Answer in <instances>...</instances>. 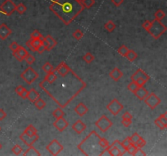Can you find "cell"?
Here are the masks:
<instances>
[{"label": "cell", "mask_w": 167, "mask_h": 156, "mask_svg": "<svg viewBox=\"0 0 167 156\" xmlns=\"http://www.w3.org/2000/svg\"><path fill=\"white\" fill-rule=\"evenodd\" d=\"M131 143H132V142H131V138H130V137H127V138L124 139V140H123V141H122V146L124 147L125 150H127V148H128V146L130 145H131Z\"/></svg>", "instance_id": "7bdbcfd3"}, {"label": "cell", "mask_w": 167, "mask_h": 156, "mask_svg": "<svg viewBox=\"0 0 167 156\" xmlns=\"http://www.w3.org/2000/svg\"><path fill=\"white\" fill-rule=\"evenodd\" d=\"M132 124V120H122V124L125 127H130Z\"/></svg>", "instance_id": "680465c9"}, {"label": "cell", "mask_w": 167, "mask_h": 156, "mask_svg": "<svg viewBox=\"0 0 167 156\" xmlns=\"http://www.w3.org/2000/svg\"><path fill=\"white\" fill-rule=\"evenodd\" d=\"M42 69H43V72H45L46 73H48L54 70V67L52 66V64H50L49 62H47L43 64V66L42 67Z\"/></svg>", "instance_id": "d6a6232c"}, {"label": "cell", "mask_w": 167, "mask_h": 156, "mask_svg": "<svg viewBox=\"0 0 167 156\" xmlns=\"http://www.w3.org/2000/svg\"><path fill=\"white\" fill-rule=\"evenodd\" d=\"M16 11H17L20 15H22V14H24V13L27 11V7L24 4V3H19V4L16 6Z\"/></svg>", "instance_id": "4dcf8cb0"}, {"label": "cell", "mask_w": 167, "mask_h": 156, "mask_svg": "<svg viewBox=\"0 0 167 156\" xmlns=\"http://www.w3.org/2000/svg\"><path fill=\"white\" fill-rule=\"evenodd\" d=\"M138 88H139V86L137 85V83L135 82V81H131V82L130 84H128V86H127V90H130L131 93H134L136 91V90H137Z\"/></svg>", "instance_id": "836d02e7"}, {"label": "cell", "mask_w": 167, "mask_h": 156, "mask_svg": "<svg viewBox=\"0 0 167 156\" xmlns=\"http://www.w3.org/2000/svg\"><path fill=\"white\" fill-rule=\"evenodd\" d=\"M25 90H26V89L25 87H24L23 86H18L16 88L15 92H16V94H18V95H19V96H20V94H21V93L23 92V91Z\"/></svg>", "instance_id": "db71d44e"}, {"label": "cell", "mask_w": 167, "mask_h": 156, "mask_svg": "<svg viewBox=\"0 0 167 156\" xmlns=\"http://www.w3.org/2000/svg\"><path fill=\"white\" fill-rule=\"evenodd\" d=\"M70 70L71 69L69 68V65L64 62H61L56 68L54 69V71H55L57 74H59V75H65V74H67Z\"/></svg>", "instance_id": "2e32d148"}, {"label": "cell", "mask_w": 167, "mask_h": 156, "mask_svg": "<svg viewBox=\"0 0 167 156\" xmlns=\"http://www.w3.org/2000/svg\"><path fill=\"white\" fill-rule=\"evenodd\" d=\"M123 76V73L118 68H114L109 73V77L114 81H118Z\"/></svg>", "instance_id": "44dd1931"}, {"label": "cell", "mask_w": 167, "mask_h": 156, "mask_svg": "<svg viewBox=\"0 0 167 156\" xmlns=\"http://www.w3.org/2000/svg\"><path fill=\"white\" fill-rule=\"evenodd\" d=\"M122 120H132L133 116H132V115H131V114L130 113V112H128V111H126V112H125V113L123 114V115H122Z\"/></svg>", "instance_id": "f5cc1de1"}, {"label": "cell", "mask_w": 167, "mask_h": 156, "mask_svg": "<svg viewBox=\"0 0 167 156\" xmlns=\"http://www.w3.org/2000/svg\"><path fill=\"white\" fill-rule=\"evenodd\" d=\"M31 42H32V46L33 47L35 48V51H36L37 48L39 47V46L42 44V42H41V39H31Z\"/></svg>", "instance_id": "ee69618b"}, {"label": "cell", "mask_w": 167, "mask_h": 156, "mask_svg": "<svg viewBox=\"0 0 167 156\" xmlns=\"http://www.w3.org/2000/svg\"><path fill=\"white\" fill-rule=\"evenodd\" d=\"M24 60H26V63L29 64V65H31V64H33L34 63H35V56H32L31 54L28 53L27 54V56L24 58Z\"/></svg>", "instance_id": "f35d334b"}, {"label": "cell", "mask_w": 167, "mask_h": 156, "mask_svg": "<svg viewBox=\"0 0 167 156\" xmlns=\"http://www.w3.org/2000/svg\"><path fill=\"white\" fill-rule=\"evenodd\" d=\"M24 156H40L41 153L39 151V150H37L36 148H35L33 145L31 146H29V148L26 151L23 153Z\"/></svg>", "instance_id": "7402d4cb"}, {"label": "cell", "mask_w": 167, "mask_h": 156, "mask_svg": "<svg viewBox=\"0 0 167 156\" xmlns=\"http://www.w3.org/2000/svg\"><path fill=\"white\" fill-rule=\"evenodd\" d=\"M40 98V94L35 89H31L28 91V94H27V99L30 101V103H35L37 99H39Z\"/></svg>", "instance_id": "ffe728a7"}, {"label": "cell", "mask_w": 167, "mask_h": 156, "mask_svg": "<svg viewBox=\"0 0 167 156\" xmlns=\"http://www.w3.org/2000/svg\"><path fill=\"white\" fill-rule=\"evenodd\" d=\"M26 47H28V49H30V51H31L35 52V48H34V47H33V46H32V42H31V39H30V40L27 41V42H26Z\"/></svg>", "instance_id": "91938a15"}, {"label": "cell", "mask_w": 167, "mask_h": 156, "mask_svg": "<svg viewBox=\"0 0 167 156\" xmlns=\"http://www.w3.org/2000/svg\"><path fill=\"white\" fill-rule=\"evenodd\" d=\"M111 145H113V146H115V147H117L118 149H119V150H120L121 151H122V153H123V155L125 154V152H127L126 150H125L124 147L122 146V142H121V141H119V140H115V141H114V142H113V143L111 144Z\"/></svg>", "instance_id": "e575fe53"}, {"label": "cell", "mask_w": 167, "mask_h": 156, "mask_svg": "<svg viewBox=\"0 0 167 156\" xmlns=\"http://www.w3.org/2000/svg\"><path fill=\"white\" fill-rule=\"evenodd\" d=\"M109 145L106 138L101 137L96 131L92 130L77 145V149L84 155H100L105 148Z\"/></svg>", "instance_id": "3957f363"}, {"label": "cell", "mask_w": 167, "mask_h": 156, "mask_svg": "<svg viewBox=\"0 0 167 156\" xmlns=\"http://www.w3.org/2000/svg\"><path fill=\"white\" fill-rule=\"evenodd\" d=\"M82 60H83L86 64H90V63L93 62V60H95V57L90 52H87V53L84 55L83 57H82Z\"/></svg>", "instance_id": "83f0119b"}, {"label": "cell", "mask_w": 167, "mask_h": 156, "mask_svg": "<svg viewBox=\"0 0 167 156\" xmlns=\"http://www.w3.org/2000/svg\"><path fill=\"white\" fill-rule=\"evenodd\" d=\"M140 77H141V78H143V79L145 80L146 81H149V79H150L149 76H148L144 70H142L141 69H139L138 70L135 71V73H134V74L131 76V80L132 81H135V80L138 79V78H140Z\"/></svg>", "instance_id": "e0dca14e"}, {"label": "cell", "mask_w": 167, "mask_h": 156, "mask_svg": "<svg viewBox=\"0 0 167 156\" xmlns=\"http://www.w3.org/2000/svg\"><path fill=\"white\" fill-rule=\"evenodd\" d=\"M45 51H46V47H45V46L43 45V44H41V45L39 46L36 50V51L39 54H43V52Z\"/></svg>", "instance_id": "6f0895ef"}, {"label": "cell", "mask_w": 167, "mask_h": 156, "mask_svg": "<svg viewBox=\"0 0 167 156\" xmlns=\"http://www.w3.org/2000/svg\"><path fill=\"white\" fill-rule=\"evenodd\" d=\"M74 111L79 116H83L87 113L88 107L83 103H79L75 107Z\"/></svg>", "instance_id": "ac0fdd59"}, {"label": "cell", "mask_w": 167, "mask_h": 156, "mask_svg": "<svg viewBox=\"0 0 167 156\" xmlns=\"http://www.w3.org/2000/svg\"><path fill=\"white\" fill-rule=\"evenodd\" d=\"M19 46L20 45L16 42H12L10 44V46H9V48H10V50H11L12 51H16L18 50Z\"/></svg>", "instance_id": "681fc988"}, {"label": "cell", "mask_w": 167, "mask_h": 156, "mask_svg": "<svg viewBox=\"0 0 167 156\" xmlns=\"http://www.w3.org/2000/svg\"><path fill=\"white\" fill-rule=\"evenodd\" d=\"M167 31V27L161 23V20L154 19L152 21L151 27L148 29V33L154 39L157 40L161 38V35H163Z\"/></svg>", "instance_id": "277c9868"}, {"label": "cell", "mask_w": 167, "mask_h": 156, "mask_svg": "<svg viewBox=\"0 0 167 156\" xmlns=\"http://www.w3.org/2000/svg\"><path fill=\"white\" fill-rule=\"evenodd\" d=\"M53 125L59 132H63L66 129L67 127L69 126V123L63 116L59 119H56V121L53 123Z\"/></svg>", "instance_id": "4fadbf2b"}, {"label": "cell", "mask_w": 167, "mask_h": 156, "mask_svg": "<svg viewBox=\"0 0 167 156\" xmlns=\"http://www.w3.org/2000/svg\"><path fill=\"white\" fill-rule=\"evenodd\" d=\"M27 94H28V90H25L21 94H20V97L23 98V99H26V98H27Z\"/></svg>", "instance_id": "be15d7a7"}, {"label": "cell", "mask_w": 167, "mask_h": 156, "mask_svg": "<svg viewBox=\"0 0 167 156\" xmlns=\"http://www.w3.org/2000/svg\"><path fill=\"white\" fill-rule=\"evenodd\" d=\"M43 37L42 33L39 32V30H35V31H33V33L30 35V39H39Z\"/></svg>", "instance_id": "b9f144b4"}, {"label": "cell", "mask_w": 167, "mask_h": 156, "mask_svg": "<svg viewBox=\"0 0 167 156\" xmlns=\"http://www.w3.org/2000/svg\"><path fill=\"white\" fill-rule=\"evenodd\" d=\"M34 104H35V107H36L38 110H43V108L46 107L47 103H46L45 101H43L42 98H39V99H37V100L35 101Z\"/></svg>", "instance_id": "484cf974"}, {"label": "cell", "mask_w": 167, "mask_h": 156, "mask_svg": "<svg viewBox=\"0 0 167 156\" xmlns=\"http://www.w3.org/2000/svg\"><path fill=\"white\" fill-rule=\"evenodd\" d=\"M40 39L42 44L45 46L46 51H51L54 47L57 45V42L51 35H47L46 37L43 36Z\"/></svg>", "instance_id": "7c38bea8"}, {"label": "cell", "mask_w": 167, "mask_h": 156, "mask_svg": "<svg viewBox=\"0 0 167 156\" xmlns=\"http://www.w3.org/2000/svg\"><path fill=\"white\" fill-rule=\"evenodd\" d=\"M106 108H107L108 111H110V113H111L113 116H118V114L122 111V110L124 108V106H123L117 98H114V99L107 105Z\"/></svg>", "instance_id": "9c48e42d"}, {"label": "cell", "mask_w": 167, "mask_h": 156, "mask_svg": "<svg viewBox=\"0 0 167 156\" xmlns=\"http://www.w3.org/2000/svg\"><path fill=\"white\" fill-rule=\"evenodd\" d=\"M83 32L82 31H81L80 29H77L75 30L74 32H73V37L76 40H81V38H82V37H83Z\"/></svg>", "instance_id": "ab89813d"}, {"label": "cell", "mask_w": 167, "mask_h": 156, "mask_svg": "<svg viewBox=\"0 0 167 156\" xmlns=\"http://www.w3.org/2000/svg\"><path fill=\"white\" fill-rule=\"evenodd\" d=\"M138 147L135 145V143H131V145H129L128 148H127V150H126L127 152H128L129 154H131V155H135V152L137 151Z\"/></svg>", "instance_id": "1f68e13d"}, {"label": "cell", "mask_w": 167, "mask_h": 156, "mask_svg": "<svg viewBox=\"0 0 167 156\" xmlns=\"http://www.w3.org/2000/svg\"><path fill=\"white\" fill-rule=\"evenodd\" d=\"M128 48H127V47L125 45H122L118 49V52L119 53V55H121L122 56H123V57H125L126 56V55H127V51H128Z\"/></svg>", "instance_id": "60d3db41"}, {"label": "cell", "mask_w": 167, "mask_h": 156, "mask_svg": "<svg viewBox=\"0 0 167 156\" xmlns=\"http://www.w3.org/2000/svg\"><path fill=\"white\" fill-rule=\"evenodd\" d=\"M52 116L56 118V119H59V118L63 117V116H64V112L61 107H58V108H56V109L52 112Z\"/></svg>", "instance_id": "4316f807"}, {"label": "cell", "mask_w": 167, "mask_h": 156, "mask_svg": "<svg viewBox=\"0 0 167 156\" xmlns=\"http://www.w3.org/2000/svg\"><path fill=\"white\" fill-rule=\"evenodd\" d=\"M12 151L13 154H16V155H19V154H21L22 153L23 149H22V147L21 145L16 144V145H15L12 148Z\"/></svg>", "instance_id": "8d00e7d4"}, {"label": "cell", "mask_w": 167, "mask_h": 156, "mask_svg": "<svg viewBox=\"0 0 167 156\" xmlns=\"http://www.w3.org/2000/svg\"><path fill=\"white\" fill-rule=\"evenodd\" d=\"M104 28H105V29L107 30L108 32L112 33L114 29H115L116 25L114 23V22L112 21V20H109L107 23H105Z\"/></svg>", "instance_id": "f1b7e54d"}, {"label": "cell", "mask_w": 167, "mask_h": 156, "mask_svg": "<svg viewBox=\"0 0 167 156\" xmlns=\"http://www.w3.org/2000/svg\"><path fill=\"white\" fill-rule=\"evenodd\" d=\"M151 25H152V21H149V20H145V21L143 23V25H142V27H143V28H144V29L148 32L149 28L151 27Z\"/></svg>", "instance_id": "f907efd6"}, {"label": "cell", "mask_w": 167, "mask_h": 156, "mask_svg": "<svg viewBox=\"0 0 167 156\" xmlns=\"http://www.w3.org/2000/svg\"><path fill=\"white\" fill-rule=\"evenodd\" d=\"M127 60H128L130 62H134L136 59L138 58V54L135 51H133V50H128V51H127V55L125 56Z\"/></svg>", "instance_id": "cb8c5ba5"}, {"label": "cell", "mask_w": 167, "mask_h": 156, "mask_svg": "<svg viewBox=\"0 0 167 156\" xmlns=\"http://www.w3.org/2000/svg\"><path fill=\"white\" fill-rule=\"evenodd\" d=\"M24 132L26 133H27L28 135H30V136L38 133V130L35 128V126H34L33 124H29L28 126L26 128V129L24 130Z\"/></svg>", "instance_id": "d4e9b609"}, {"label": "cell", "mask_w": 167, "mask_h": 156, "mask_svg": "<svg viewBox=\"0 0 167 156\" xmlns=\"http://www.w3.org/2000/svg\"><path fill=\"white\" fill-rule=\"evenodd\" d=\"M39 73H37L36 71L33 69L31 66H29L28 68L21 74V77L22 79L26 81L28 85H31L32 83H34V82L39 78Z\"/></svg>", "instance_id": "5b68a950"}, {"label": "cell", "mask_w": 167, "mask_h": 156, "mask_svg": "<svg viewBox=\"0 0 167 156\" xmlns=\"http://www.w3.org/2000/svg\"><path fill=\"white\" fill-rule=\"evenodd\" d=\"M81 2L85 8L90 9V7L95 4V0H82Z\"/></svg>", "instance_id": "d590c367"}, {"label": "cell", "mask_w": 167, "mask_h": 156, "mask_svg": "<svg viewBox=\"0 0 167 156\" xmlns=\"http://www.w3.org/2000/svg\"><path fill=\"white\" fill-rule=\"evenodd\" d=\"M72 128H73V130L77 134H81V133H82L84 131L86 130V125L82 120H78L75 123H73V124L72 125Z\"/></svg>", "instance_id": "9a60e30c"}, {"label": "cell", "mask_w": 167, "mask_h": 156, "mask_svg": "<svg viewBox=\"0 0 167 156\" xmlns=\"http://www.w3.org/2000/svg\"><path fill=\"white\" fill-rule=\"evenodd\" d=\"M46 149L50 154L53 156H56L60 154V152L64 150V146L60 143V141L56 140V139H53L48 145L46 146Z\"/></svg>", "instance_id": "ba28073f"}, {"label": "cell", "mask_w": 167, "mask_h": 156, "mask_svg": "<svg viewBox=\"0 0 167 156\" xmlns=\"http://www.w3.org/2000/svg\"><path fill=\"white\" fill-rule=\"evenodd\" d=\"M109 154L111 156H122L123 155V153L119 149H118L115 146H113V145H109Z\"/></svg>", "instance_id": "603a6c76"}, {"label": "cell", "mask_w": 167, "mask_h": 156, "mask_svg": "<svg viewBox=\"0 0 167 156\" xmlns=\"http://www.w3.org/2000/svg\"><path fill=\"white\" fill-rule=\"evenodd\" d=\"M20 139L21 140L22 142L26 144V145H28V146H31L34 144L39 139V136L37 134L32 135V136H30V135H28L27 133H26L25 132L21 133V134L20 135Z\"/></svg>", "instance_id": "8fae6325"}, {"label": "cell", "mask_w": 167, "mask_h": 156, "mask_svg": "<svg viewBox=\"0 0 167 156\" xmlns=\"http://www.w3.org/2000/svg\"><path fill=\"white\" fill-rule=\"evenodd\" d=\"M77 1H78V2H81V1H82V0H77Z\"/></svg>", "instance_id": "03108f58"}, {"label": "cell", "mask_w": 167, "mask_h": 156, "mask_svg": "<svg viewBox=\"0 0 167 156\" xmlns=\"http://www.w3.org/2000/svg\"><path fill=\"white\" fill-rule=\"evenodd\" d=\"M158 119L162 122L164 125H165V126L167 127V112H165L164 114L161 115V116L158 117Z\"/></svg>", "instance_id": "c3c4849f"}, {"label": "cell", "mask_w": 167, "mask_h": 156, "mask_svg": "<svg viewBox=\"0 0 167 156\" xmlns=\"http://www.w3.org/2000/svg\"><path fill=\"white\" fill-rule=\"evenodd\" d=\"M16 5L14 3L12 0H5L0 6V13L9 16L14 13V11H16Z\"/></svg>", "instance_id": "52a82bcc"}, {"label": "cell", "mask_w": 167, "mask_h": 156, "mask_svg": "<svg viewBox=\"0 0 167 156\" xmlns=\"http://www.w3.org/2000/svg\"><path fill=\"white\" fill-rule=\"evenodd\" d=\"M7 117V113L6 111L2 108H0V121H2Z\"/></svg>", "instance_id": "9f6ffc18"}, {"label": "cell", "mask_w": 167, "mask_h": 156, "mask_svg": "<svg viewBox=\"0 0 167 156\" xmlns=\"http://www.w3.org/2000/svg\"><path fill=\"white\" fill-rule=\"evenodd\" d=\"M135 81L136 82V83H137V85L139 86V87H142V86H144V85L146 84V82H147L145 80L143 79V78H141V77H140V78H138V79H136Z\"/></svg>", "instance_id": "816d5d0a"}, {"label": "cell", "mask_w": 167, "mask_h": 156, "mask_svg": "<svg viewBox=\"0 0 167 156\" xmlns=\"http://www.w3.org/2000/svg\"><path fill=\"white\" fill-rule=\"evenodd\" d=\"M2 149V144H1V142H0V150Z\"/></svg>", "instance_id": "e7e4bbea"}, {"label": "cell", "mask_w": 167, "mask_h": 156, "mask_svg": "<svg viewBox=\"0 0 167 156\" xmlns=\"http://www.w3.org/2000/svg\"><path fill=\"white\" fill-rule=\"evenodd\" d=\"M39 87L59 107L64 108L86 87V84L71 69L65 75L57 74L52 83L40 82Z\"/></svg>", "instance_id": "6da1fadb"}, {"label": "cell", "mask_w": 167, "mask_h": 156, "mask_svg": "<svg viewBox=\"0 0 167 156\" xmlns=\"http://www.w3.org/2000/svg\"><path fill=\"white\" fill-rule=\"evenodd\" d=\"M13 54V56L15 57L16 60H17V61H19V62H22L23 61V59L21 58V56H20V54L18 53V51H12Z\"/></svg>", "instance_id": "11a10c76"}, {"label": "cell", "mask_w": 167, "mask_h": 156, "mask_svg": "<svg viewBox=\"0 0 167 156\" xmlns=\"http://www.w3.org/2000/svg\"><path fill=\"white\" fill-rule=\"evenodd\" d=\"M111 2L115 5L116 7H120L123 3L124 0H111Z\"/></svg>", "instance_id": "94428289"}, {"label": "cell", "mask_w": 167, "mask_h": 156, "mask_svg": "<svg viewBox=\"0 0 167 156\" xmlns=\"http://www.w3.org/2000/svg\"><path fill=\"white\" fill-rule=\"evenodd\" d=\"M95 124L102 133H106L113 126V122L108 118L107 116L103 115L97 121H95Z\"/></svg>", "instance_id": "8992f818"}, {"label": "cell", "mask_w": 167, "mask_h": 156, "mask_svg": "<svg viewBox=\"0 0 167 156\" xmlns=\"http://www.w3.org/2000/svg\"><path fill=\"white\" fill-rule=\"evenodd\" d=\"M154 16H155V19L156 20H163L164 18H165V11H163V10H161V9H158V10H157V11L155 12Z\"/></svg>", "instance_id": "f546056e"}, {"label": "cell", "mask_w": 167, "mask_h": 156, "mask_svg": "<svg viewBox=\"0 0 167 156\" xmlns=\"http://www.w3.org/2000/svg\"><path fill=\"white\" fill-rule=\"evenodd\" d=\"M49 9L65 25H69L85 7L77 0H52Z\"/></svg>", "instance_id": "7a4b0ae2"}, {"label": "cell", "mask_w": 167, "mask_h": 156, "mask_svg": "<svg viewBox=\"0 0 167 156\" xmlns=\"http://www.w3.org/2000/svg\"><path fill=\"white\" fill-rule=\"evenodd\" d=\"M0 131H1V127H0Z\"/></svg>", "instance_id": "003e7915"}, {"label": "cell", "mask_w": 167, "mask_h": 156, "mask_svg": "<svg viewBox=\"0 0 167 156\" xmlns=\"http://www.w3.org/2000/svg\"><path fill=\"white\" fill-rule=\"evenodd\" d=\"M138 155H146V153L144 151V150H142V148H138L137 151L135 152V156H138Z\"/></svg>", "instance_id": "6125c7cd"}, {"label": "cell", "mask_w": 167, "mask_h": 156, "mask_svg": "<svg viewBox=\"0 0 167 156\" xmlns=\"http://www.w3.org/2000/svg\"><path fill=\"white\" fill-rule=\"evenodd\" d=\"M134 94H135V96L139 98V100L143 101L146 97L148 96V94H149V93H148V90H146L144 86H142V87L138 88L137 90H136V91H135Z\"/></svg>", "instance_id": "d6986e66"}, {"label": "cell", "mask_w": 167, "mask_h": 156, "mask_svg": "<svg viewBox=\"0 0 167 156\" xmlns=\"http://www.w3.org/2000/svg\"><path fill=\"white\" fill-rule=\"evenodd\" d=\"M145 145H146V141L143 137H140V138L139 139V141L135 143V145H136L138 148H143Z\"/></svg>", "instance_id": "7dc6e473"}, {"label": "cell", "mask_w": 167, "mask_h": 156, "mask_svg": "<svg viewBox=\"0 0 167 156\" xmlns=\"http://www.w3.org/2000/svg\"><path fill=\"white\" fill-rule=\"evenodd\" d=\"M12 29L7 25L5 23L0 25V39L1 40H6L10 35L12 34Z\"/></svg>", "instance_id": "5bb4252c"}, {"label": "cell", "mask_w": 167, "mask_h": 156, "mask_svg": "<svg viewBox=\"0 0 167 156\" xmlns=\"http://www.w3.org/2000/svg\"><path fill=\"white\" fill-rule=\"evenodd\" d=\"M18 53L20 54V56H21V58L23 59L26 57V56H27V54L29 53L28 51L25 48V47H23L22 46H19V47H18V50H17Z\"/></svg>", "instance_id": "74e56055"}, {"label": "cell", "mask_w": 167, "mask_h": 156, "mask_svg": "<svg viewBox=\"0 0 167 156\" xmlns=\"http://www.w3.org/2000/svg\"><path fill=\"white\" fill-rule=\"evenodd\" d=\"M140 136H139V134L138 133H133L132 136L131 137H130V138H131V141L132 143H136L138 141H139V139L140 138Z\"/></svg>", "instance_id": "bcb514c9"}, {"label": "cell", "mask_w": 167, "mask_h": 156, "mask_svg": "<svg viewBox=\"0 0 167 156\" xmlns=\"http://www.w3.org/2000/svg\"><path fill=\"white\" fill-rule=\"evenodd\" d=\"M154 123H155V124H156V126L158 127V128H160V129H161V130H164V129H165V128H167V127L165 126V125H164V124H163L162 122H161V120H159L158 118H156V120H154Z\"/></svg>", "instance_id": "f6af8a7d"}, {"label": "cell", "mask_w": 167, "mask_h": 156, "mask_svg": "<svg viewBox=\"0 0 167 156\" xmlns=\"http://www.w3.org/2000/svg\"><path fill=\"white\" fill-rule=\"evenodd\" d=\"M144 101L145 104L148 105V107H150V109L152 110H154L156 107H158V105L161 102V98H159V97L154 93L148 94V96L144 99Z\"/></svg>", "instance_id": "30bf717a"}]
</instances>
